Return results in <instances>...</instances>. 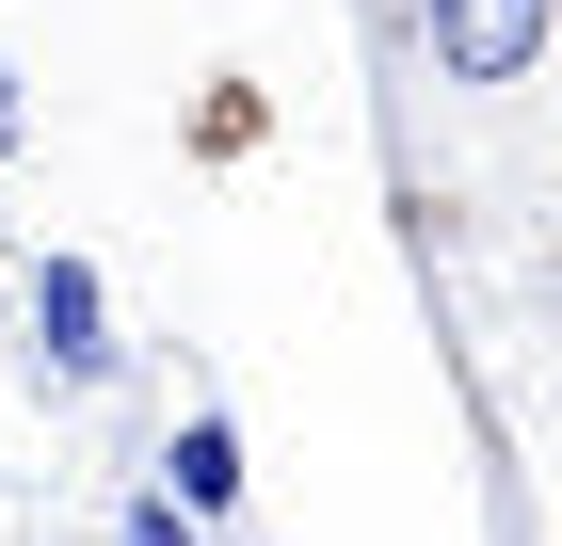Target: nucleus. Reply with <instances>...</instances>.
Wrapping results in <instances>:
<instances>
[{"label": "nucleus", "instance_id": "7", "mask_svg": "<svg viewBox=\"0 0 562 546\" xmlns=\"http://www.w3.org/2000/svg\"><path fill=\"white\" fill-rule=\"evenodd\" d=\"M0 322H16V274H0Z\"/></svg>", "mask_w": 562, "mask_h": 546}, {"label": "nucleus", "instance_id": "5", "mask_svg": "<svg viewBox=\"0 0 562 546\" xmlns=\"http://www.w3.org/2000/svg\"><path fill=\"white\" fill-rule=\"evenodd\" d=\"M193 161H258V97L210 81V113H193Z\"/></svg>", "mask_w": 562, "mask_h": 546}, {"label": "nucleus", "instance_id": "4", "mask_svg": "<svg viewBox=\"0 0 562 546\" xmlns=\"http://www.w3.org/2000/svg\"><path fill=\"white\" fill-rule=\"evenodd\" d=\"M113 546H225V531H193L161 482H130V499H113Z\"/></svg>", "mask_w": 562, "mask_h": 546}, {"label": "nucleus", "instance_id": "1", "mask_svg": "<svg viewBox=\"0 0 562 546\" xmlns=\"http://www.w3.org/2000/svg\"><path fill=\"white\" fill-rule=\"evenodd\" d=\"M16 322H33V402H97V386L130 370V337H113V290H97V257H65V242L16 274Z\"/></svg>", "mask_w": 562, "mask_h": 546}, {"label": "nucleus", "instance_id": "2", "mask_svg": "<svg viewBox=\"0 0 562 546\" xmlns=\"http://www.w3.org/2000/svg\"><path fill=\"white\" fill-rule=\"evenodd\" d=\"M547 48H562V0H418V65H434L450 97L547 81Z\"/></svg>", "mask_w": 562, "mask_h": 546}, {"label": "nucleus", "instance_id": "6", "mask_svg": "<svg viewBox=\"0 0 562 546\" xmlns=\"http://www.w3.org/2000/svg\"><path fill=\"white\" fill-rule=\"evenodd\" d=\"M16 145H33V97H16V65H0V161H16Z\"/></svg>", "mask_w": 562, "mask_h": 546}, {"label": "nucleus", "instance_id": "3", "mask_svg": "<svg viewBox=\"0 0 562 546\" xmlns=\"http://www.w3.org/2000/svg\"><path fill=\"white\" fill-rule=\"evenodd\" d=\"M241 482H258V466H241V419H225V402H193V419L161 434V499L193 514V531H225V514H241Z\"/></svg>", "mask_w": 562, "mask_h": 546}]
</instances>
